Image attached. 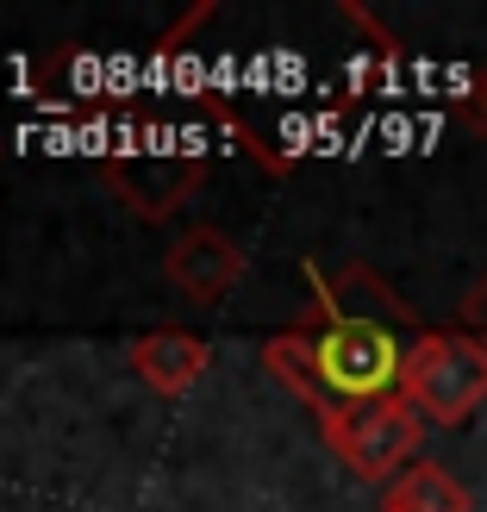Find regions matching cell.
Here are the masks:
<instances>
[{"instance_id":"6da1fadb","label":"cell","mask_w":487,"mask_h":512,"mask_svg":"<svg viewBox=\"0 0 487 512\" xmlns=\"http://www.w3.org/2000/svg\"><path fill=\"white\" fill-rule=\"evenodd\" d=\"M319 388H325V406H369L394 388L400 375V344L388 338V325L375 319H331L319 331Z\"/></svg>"},{"instance_id":"7a4b0ae2","label":"cell","mask_w":487,"mask_h":512,"mask_svg":"<svg viewBox=\"0 0 487 512\" xmlns=\"http://www.w3.org/2000/svg\"><path fill=\"white\" fill-rule=\"evenodd\" d=\"M207 157L200 150H113L107 157V188L132 207L138 219H169L188 200V188L200 182Z\"/></svg>"},{"instance_id":"3957f363","label":"cell","mask_w":487,"mask_h":512,"mask_svg":"<svg viewBox=\"0 0 487 512\" xmlns=\"http://www.w3.org/2000/svg\"><path fill=\"white\" fill-rule=\"evenodd\" d=\"M163 275H169L194 306H219L225 294L238 288V275H244V250L225 238V232H213V225H194V232H182V238L169 244Z\"/></svg>"},{"instance_id":"277c9868","label":"cell","mask_w":487,"mask_h":512,"mask_svg":"<svg viewBox=\"0 0 487 512\" xmlns=\"http://www.w3.org/2000/svg\"><path fill=\"white\" fill-rule=\"evenodd\" d=\"M319 413H325L331 444H338L363 475L388 469L394 456L406 450V419L394 413L388 400H369V406H319Z\"/></svg>"},{"instance_id":"5b68a950","label":"cell","mask_w":487,"mask_h":512,"mask_svg":"<svg viewBox=\"0 0 487 512\" xmlns=\"http://www.w3.org/2000/svg\"><path fill=\"white\" fill-rule=\"evenodd\" d=\"M132 369L150 381L157 394H188L200 369H207V344L194 338V331H144V338L132 344Z\"/></svg>"},{"instance_id":"8992f818","label":"cell","mask_w":487,"mask_h":512,"mask_svg":"<svg viewBox=\"0 0 487 512\" xmlns=\"http://www.w3.org/2000/svg\"><path fill=\"white\" fill-rule=\"evenodd\" d=\"M263 363H269L281 381H288L300 400L325 406V388H319V344H313V331H281V338H269V344H263Z\"/></svg>"}]
</instances>
